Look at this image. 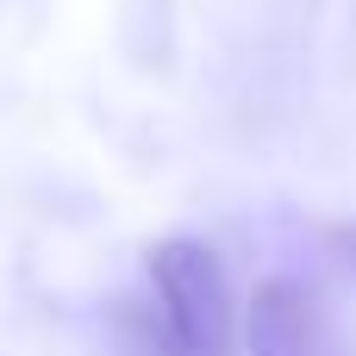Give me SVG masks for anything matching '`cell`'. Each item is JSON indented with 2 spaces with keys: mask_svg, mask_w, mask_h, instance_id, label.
I'll use <instances>...</instances> for the list:
<instances>
[{
  "mask_svg": "<svg viewBox=\"0 0 356 356\" xmlns=\"http://www.w3.org/2000/svg\"><path fill=\"white\" fill-rule=\"evenodd\" d=\"M150 300L131 307L138 356H232L238 313L219 257L200 238H163L144 257Z\"/></svg>",
  "mask_w": 356,
  "mask_h": 356,
  "instance_id": "cell-1",
  "label": "cell"
},
{
  "mask_svg": "<svg viewBox=\"0 0 356 356\" xmlns=\"http://www.w3.org/2000/svg\"><path fill=\"white\" fill-rule=\"evenodd\" d=\"M250 356H319V313L300 282H263L244 313Z\"/></svg>",
  "mask_w": 356,
  "mask_h": 356,
  "instance_id": "cell-2",
  "label": "cell"
}]
</instances>
